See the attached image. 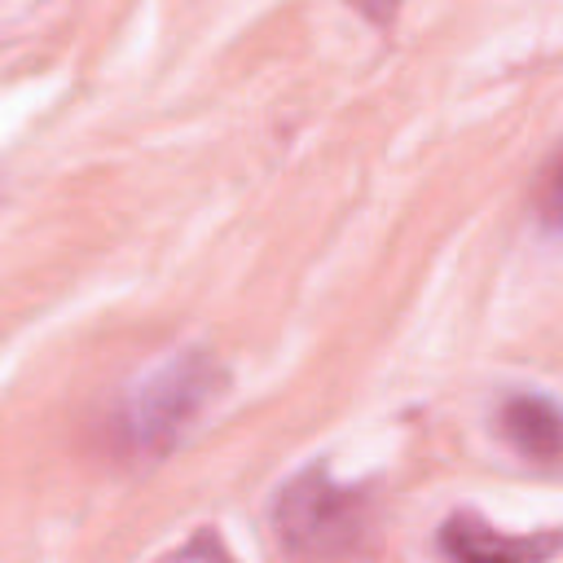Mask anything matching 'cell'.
Masks as SVG:
<instances>
[{
    "label": "cell",
    "instance_id": "7a4b0ae2",
    "mask_svg": "<svg viewBox=\"0 0 563 563\" xmlns=\"http://www.w3.org/2000/svg\"><path fill=\"white\" fill-rule=\"evenodd\" d=\"M369 523V493L339 484L325 462L295 471L268 506V528L290 559H334L361 550Z\"/></svg>",
    "mask_w": 563,
    "mask_h": 563
},
{
    "label": "cell",
    "instance_id": "3957f363",
    "mask_svg": "<svg viewBox=\"0 0 563 563\" xmlns=\"http://www.w3.org/2000/svg\"><path fill=\"white\" fill-rule=\"evenodd\" d=\"M440 554L449 559H471V563H537L563 550V532H532V537H506L493 532V523L457 510L444 519L435 537Z\"/></svg>",
    "mask_w": 563,
    "mask_h": 563
},
{
    "label": "cell",
    "instance_id": "277c9868",
    "mask_svg": "<svg viewBox=\"0 0 563 563\" xmlns=\"http://www.w3.org/2000/svg\"><path fill=\"white\" fill-rule=\"evenodd\" d=\"M497 431L532 466L563 462V409L541 391H510L497 405Z\"/></svg>",
    "mask_w": 563,
    "mask_h": 563
},
{
    "label": "cell",
    "instance_id": "8992f818",
    "mask_svg": "<svg viewBox=\"0 0 563 563\" xmlns=\"http://www.w3.org/2000/svg\"><path fill=\"white\" fill-rule=\"evenodd\" d=\"M347 4H356L365 18H374V22H391L396 18V9H400V0H347Z\"/></svg>",
    "mask_w": 563,
    "mask_h": 563
},
{
    "label": "cell",
    "instance_id": "6da1fadb",
    "mask_svg": "<svg viewBox=\"0 0 563 563\" xmlns=\"http://www.w3.org/2000/svg\"><path fill=\"white\" fill-rule=\"evenodd\" d=\"M224 365L207 347H185L123 396L114 413V449L132 462L172 453L198 413L224 391Z\"/></svg>",
    "mask_w": 563,
    "mask_h": 563
},
{
    "label": "cell",
    "instance_id": "5b68a950",
    "mask_svg": "<svg viewBox=\"0 0 563 563\" xmlns=\"http://www.w3.org/2000/svg\"><path fill=\"white\" fill-rule=\"evenodd\" d=\"M537 220L545 233H563V154L545 172V185L537 194Z\"/></svg>",
    "mask_w": 563,
    "mask_h": 563
}]
</instances>
